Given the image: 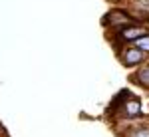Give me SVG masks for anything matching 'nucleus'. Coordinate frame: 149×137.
I'll use <instances>...</instances> for the list:
<instances>
[{
	"label": "nucleus",
	"instance_id": "nucleus-1",
	"mask_svg": "<svg viewBox=\"0 0 149 137\" xmlns=\"http://www.w3.org/2000/svg\"><path fill=\"white\" fill-rule=\"evenodd\" d=\"M141 99L137 95L129 93L127 90H121L117 95L113 97L111 105L107 107V115L111 113L113 119H141Z\"/></svg>",
	"mask_w": 149,
	"mask_h": 137
},
{
	"label": "nucleus",
	"instance_id": "nucleus-2",
	"mask_svg": "<svg viewBox=\"0 0 149 137\" xmlns=\"http://www.w3.org/2000/svg\"><path fill=\"white\" fill-rule=\"evenodd\" d=\"M129 22H133V16L129 14L127 6H121V4H113L102 16V26L105 32H113V30H117V28H121Z\"/></svg>",
	"mask_w": 149,
	"mask_h": 137
},
{
	"label": "nucleus",
	"instance_id": "nucleus-3",
	"mask_svg": "<svg viewBox=\"0 0 149 137\" xmlns=\"http://www.w3.org/2000/svg\"><path fill=\"white\" fill-rule=\"evenodd\" d=\"M115 58H117V62L127 70L137 68V66H141L143 62L149 60L147 54L141 52L137 46H133V44H123L121 48H117V50H115Z\"/></svg>",
	"mask_w": 149,
	"mask_h": 137
},
{
	"label": "nucleus",
	"instance_id": "nucleus-4",
	"mask_svg": "<svg viewBox=\"0 0 149 137\" xmlns=\"http://www.w3.org/2000/svg\"><path fill=\"white\" fill-rule=\"evenodd\" d=\"M125 6L133 16V22L149 24V0H127Z\"/></svg>",
	"mask_w": 149,
	"mask_h": 137
},
{
	"label": "nucleus",
	"instance_id": "nucleus-5",
	"mask_svg": "<svg viewBox=\"0 0 149 137\" xmlns=\"http://www.w3.org/2000/svg\"><path fill=\"white\" fill-rule=\"evenodd\" d=\"M129 83H133V86H137L141 90L149 91V60L135 68V72L129 76Z\"/></svg>",
	"mask_w": 149,
	"mask_h": 137
},
{
	"label": "nucleus",
	"instance_id": "nucleus-6",
	"mask_svg": "<svg viewBox=\"0 0 149 137\" xmlns=\"http://www.w3.org/2000/svg\"><path fill=\"white\" fill-rule=\"evenodd\" d=\"M119 137H149V123L143 119H137L131 127H127Z\"/></svg>",
	"mask_w": 149,
	"mask_h": 137
},
{
	"label": "nucleus",
	"instance_id": "nucleus-7",
	"mask_svg": "<svg viewBox=\"0 0 149 137\" xmlns=\"http://www.w3.org/2000/svg\"><path fill=\"white\" fill-rule=\"evenodd\" d=\"M133 46H137L141 52H145L149 56V34H145V36H141V38H137L135 42H133Z\"/></svg>",
	"mask_w": 149,
	"mask_h": 137
},
{
	"label": "nucleus",
	"instance_id": "nucleus-8",
	"mask_svg": "<svg viewBox=\"0 0 149 137\" xmlns=\"http://www.w3.org/2000/svg\"><path fill=\"white\" fill-rule=\"evenodd\" d=\"M107 2H111V4H121V6H125L127 0H107Z\"/></svg>",
	"mask_w": 149,
	"mask_h": 137
},
{
	"label": "nucleus",
	"instance_id": "nucleus-9",
	"mask_svg": "<svg viewBox=\"0 0 149 137\" xmlns=\"http://www.w3.org/2000/svg\"><path fill=\"white\" fill-rule=\"evenodd\" d=\"M0 137H2V133H0Z\"/></svg>",
	"mask_w": 149,
	"mask_h": 137
}]
</instances>
